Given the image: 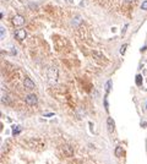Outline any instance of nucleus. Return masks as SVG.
Segmentation results:
<instances>
[{
	"mask_svg": "<svg viewBox=\"0 0 147 164\" xmlns=\"http://www.w3.org/2000/svg\"><path fill=\"white\" fill-rule=\"evenodd\" d=\"M15 37L21 42V40H24V39L27 37V33H26L25 30H17V31L15 32Z\"/></svg>",
	"mask_w": 147,
	"mask_h": 164,
	"instance_id": "obj_4",
	"label": "nucleus"
},
{
	"mask_svg": "<svg viewBox=\"0 0 147 164\" xmlns=\"http://www.w3.org/2000/svg\"><path fill=\"white\" fill-rule=\"evenodd\" d=\"M1 103L6 104V106H9V104L11 103V99H10V97H9V94H5L3 92V94H1Z\"/></svg>",
	"mask_w": 147,
	"mask_h": 164,
	"instance_id": "obj_6",
	"label": "nucleus"
},
{
	"mask_svg": "<svg viewBox=\"0 0 147 164\" xmlns=\"http://www.w3.org/2000/svg\"><path fill=\"white\" fill-rule=\"evenodd\" d=\"M123 153H124V151H123L121 147H117V148H115V156H117V157H121Z\"/></svg>",
	"mask_w": 147,
	"mask_h": 164,
	"instance_id": "obj_10",
	"label": "nucleus"
},
{
	"mask_svg": "<svg viewBox=\"0 0 147 164\" xmlns=\"http://www.w3.org/2000/svg\"><path fill=\"white\" fill-rule=\"evenodd\" d=\"M0 31H1V39H4L5 38V27L0 26Z\"/></svg>",
	"mask_w": 147,
	"mask_h": 164,
	"instance_id": "obj_13",
	"label": "nucleus"
},
{
	"mask_svg": "<svg viewBox=\"0 0 147 164\" xmlns=\"http://www.w3.org/2000/svg\"><path fill=\"white\" fill-rule=\"evenodd\" d=\"M80 22H82V20L80 19L79 16H76L75 19H74V25H75V24H80Z\"/></svg>",
	"mask_w": 147,
	"mask_h": 164,
	"instance_id": "obj_15",
	"label": "nucleus"
},
{
	"mask_svg": "<svg viewBox=\"0 0 147 164\" xmlns=\"http://www.w3.org/2000/svg\"><path fill=\"white\" fill-rule=\"evenodd\" d=\"M104 107H105V110L108 112V101H107V95L104 97Z\"/></svg>",
	"mask_w": 147,
	"mask_h": 164,
	"instance_id": "obj_17",
	"label": "nucleus"
},
{
	"mask_svg": "<svg viewBox=\"0 0 147 164\" xmlns=\"http://www.w3.org/2000/svg\"><path fill=\"white\" fill-rule=\"evenodd\" d=\"M141 9L142 10H147V1H144L141 4Z\"/></svg>",
	"mask_w": 147,
	"mask_h": 164,
	"instance_id": "obj_16",
	"label": "nucleus"
},
{
	"mask_svg": "<svg viewBox=\"0 0 147 164\" xmlns=\"http://www.w3.org/2000/svg\"><path fill=\"white\" fill-rule=\"evenodd\" d=\"M146 108H147V106H146Z\"/></svg>",
	"mask_w": 147,
	"mask_h": 164,
	"instance_id": "obj_20",
	"label": "nucleus"
},
{
	"mask_svg": "<svg viewBox=\"0 0 147 164\" xmlns=\"http://www.w3.org/2000/svg\"><path fill=\"white\" fill-rule=\"evenodd\" d=\"M37 102H38V98H37L36 94H28L26 95V103L28 106H36Z\"/></svg>",
	"mask_w": 147,
	"mask_h": 164,
	"instance_id": "obj_2",
	"label": "nucleus"
},
{
	"mask_svg": "<svg viewBox=\"0 0 147 164\" xmlns=\"http://www.w3.org/2000/svg\"><path fill=\"white\" fill-rule=\"evenodd\" d=\"M12 24L15 25V26H22L25 24V17L24 16H21V15H16V16H13V19H12Z\"/></svg>",
	"mask_w": 147,
	"mask_h": 164,
	"instance_id": "obj_3",
	"label": "nucleus"
},
{
	"mask_svg": "<svg viewBox=\"0 0 147 164\" xmlns=\"http://www.w3.org/2000/svg\"><path fill=\"white\" fill-rule=\"evenodd\" d=\"M126 3H132V1H135V0H125Z\"/></svg>",
	"mask_w": 147,
	"mask_h": 164,
	"instance_id": "obj_18",
	"label": "nucleus"
},
{
	"mask_svg": "<svg viewBox=\"0 0 147 164\" xmlns=\"http://www.w3.org/2000/svg\"><path fill=\"white\" fill-rule=\"evenodd\" d=\"M21 131H22V127H21V126H13V127H12V134L15 135V136L20 134Z\"/></svg>",
	"mask_w": 147,
	"mask_h": 164,
	"instance_id": "obj_8",
	"label": "nucleus"
},
{
	"mask_svg": "<svg viewBox=\"0 0 147 164\" xmlns=\"http://www.w3.org/2000/svg\"><path fill=\"white\" fill-rule=\"evenodd\" d=\"M126 48H127V44H124L123 47H121V49H120V54H125V52H126Z\"/></svg>",
	"mask_w": 147,
	"mask_h": 164,
	"instance_id": "obj_14",
	"label": "nucleus"
},
{
	"mask_svg": "<svg viewBox=\"0 0 147 164\" xmlns=\"http://www.w3.org/2000/svg\"><path fill=\"white\" fill-rule=\"evenodd\" d=\"M63 149H64V152H65V151L67 152V156H71V154H72V148H71L69 145H65V146H64Z\"/></svg>",
	"mask_w": 147,
	"mask_h": 164,
	"instance_id": "obj_9",
	"label": "nucleus"
},
{
	"mask_svg": "<svg viewBox=\"0 0 147 164\" xmlns=\"http://www.w3.org/2000/svg\"><path fill=\"white\" fill-rule=\"evenodd\" d=\"M110 88H112V81L109 80V81L107 82V85H105V91H107V93L110 91Z\"/></svg>",
	"mask_w": 147,
	"mask_h": 164,
	"instance_id": "obj_12",
	"label": "nucleus"
},
{
	"mask_svg": "<svg viewBox=\"0 0 147 164\" xmlns=\"http://www.w3.org/2000/svg\"><path fill=\"white\" fill-rule=\"evenodd\" d=\"M24 86H25V88H27V89H33L34 88V82L32 81L30 77H26L25 81H24Z\"/></svg>",
	"mask_w": 147,
	"mask_h": 164,
	"instance_id": "obj_5",
	"label": "nucleus"
},
{
	"mask_svg": "<svg viewBox=\"0 0 147 164\" xmlns=\"http://www.w3.org/2000/svg\"><path fill=\"white\" fill-rule=\"evenodd\" d=\"M3 1H7V0H3Z\"/></svg>",
	"mask_w": 147,
	"mask_h": 164,
	"instance_id": "obj_19",
	"label": "nucleus"
},
{
	"mask_svg": "<svg viewBox=\"0 0 147 164\" xmlns=\"http://www.w3.org/2000/svg\"><path fill=\"white\" fill-rule=\"evenodd\" d=\"M48 79L49 81L52 82V83H54L55 81L58 80V69L54 66H50L49 70H48Z\"/></svg>",
	"mask_w": 147,
	"mask_h": 164,
	"instance_id": "obj_1",
	"label": "nucleus"
},
{
	"mask_svg": "<svg viewBox=\"0 0 147 164\" xmlns=\"http://www.w3.org/2000/svg\"><path fill=\"white\" fill-rule=\"evenodd\" d=\"M107 125H108V131H109V132H113V131H114V120L112 119V118H108Z\"/></svg>",
	"mask_w": 147,
	"mask_h": 164,
	"instance_id": "obj_7",
	"label": "nucleus"
},
{
	"mask_svg": "<svg viewBox=\"0 0 147 164\" xmlns=\"http://www.w3.org/2000/svg\"><path fill=\"white\" fill-rule=\"evenodd\" d=\"M136 85L137 86H141L142 85V76L141 75H137L136 76Z\"/></svg>",
	"mask_w": 147,
	"mask_h": 164,
	"instance_id": "obj_11",
	"label": "nucleus"
}]
</instances>
